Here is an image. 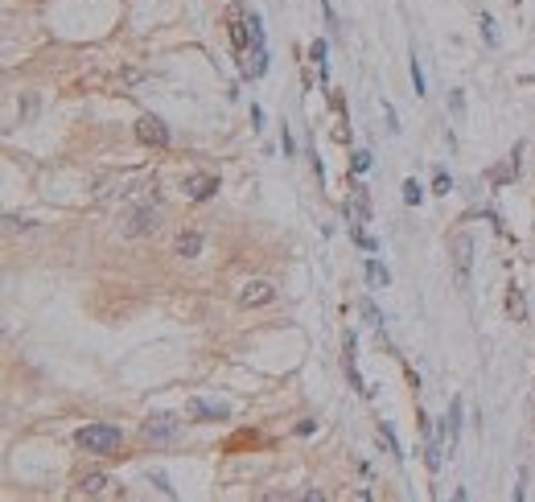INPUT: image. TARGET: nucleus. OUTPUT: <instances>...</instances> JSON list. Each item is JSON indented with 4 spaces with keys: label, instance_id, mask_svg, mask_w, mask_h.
Returning a JSON list of instances; mask_svg holds the SVG:
<instances>
[{
    "label": "nucleus",
    "instance_id": "nucleus-12",
    "mask_svg": "<svg viewBox=\"0 0 535 502\" xmlns=\"http://www.w3.org/2000/svg\"><path fill=\"white\" fill-rule=\"evenodd\" d=\"M78 490H83V494H103V490H107V478H103V474H83Z\"/></svg>",
    "mask_w": 535,
    "mask_h": 502
},
{
    "label": "nucleus",
    "instance_id": "nucleus-4",
    "mask_svg": "<svg viewBox=\"0 0 535 502\" xmlns=\"http://www.w3.org/2000/svg\"><path fill=\"white\" fill-rule=\"evenodd\" d=\"M268 301H276V285L272 280H247L239 288V305L244 309H256V305H268Z\"/></svg>",
    "mask_w": 535,
    "mask_h": 502
},
{
    "label": "nucleus",
    "instance_id": "nucleus-10",
    "mask_svg": "<svg viewBox=\"0 0 535 502\" xmlns=\"http://www.w3.org/2000/svg\"><path fill=\"white\" fill-rule=\"evenodd\" d=\"M173 251H177L181 260H194L198 251H202V235H198V231H181L177 243H173Z\"/></svg>",
    "mask_w": 535,
    "mask_h": 502
},
{
    "label": "nucleus",
    "instance_id": "nucleus-21",
    "mask_svg": "<svg viewBox=\"0 0 535 502\" xmlns=\"http://www.w3.org/2000/svg\"><path fill=\"white\" fill-rule=\"evenodd\" d=\"M383 116H387V128H391V132H399V124H395V107H391V103H383Z\"/></svg>",
    "mask_w": 535,
    "mask_h": 502
},
{
    "label": "nucleus",
    "instance_id": "nucleus-6",
    "mask_svg": "<svg viewBox=\"0 0 535 502\" xmlns=\"http://www.w3.org/2000/svg\"><path fill=\"white\" fill-rule=\"evenodd\" d=\"M346 218H350V227L354 231H363V222L371 218V202H366V186H350V202H346Z\"/></svg>",
    "mask_w": 535,
    "mask_h": 502
},
{
    "label": "nucleus",
    "instance_id": "nucleus-5",
    "mask_svg": "<svg viewBox=\"0 0 535 502\" xmlns=\"http://www.w3.org/2000/svg\"><path fill=\"white\" fill-rule=\"evenodd\" d=\"M157 227H161V210H157V206H140V210L128 215L124 235H148V231H157Z\"/></svg>",
    "mask_w": 535,
    "mask_h": 502
},
{
    "label": "nucleus",
    "instance_id": "nucleus-8",
    "mask_svg": "<svg viewBox=\"0 0 535 502\" xmlns=\"http://www.w3.org/2000/svg\"><path fill=\"white\" fill-rule=\"evenodd\" d=\"M145 436L148 441H173V436H177V420H173V416H152L145 424Z\"/></svg>",
    "mask_w": 535,
    "mask_h": 502
},
{
    "label": "nucleus",
    "instance_id": "nucleus-7",
    "mask_svg": "<svg viewBox=\"0 0 535 502\" xmlns=\"http://www.w3.org/2000/svg\"><path fill=\"white\" fill-rule=\"evenodd\" d=\"M215 190H219V177H210V173H194V177H186V193H190L194 202H206Z\"/></svg>",
    "mask_w": 535,
    "mask_h": 502
},
{
    "label": "nucleus",
    "instance_id": "nucleus-9",
    "mask_svg": "<svg viewBox=\"0 0 535 502\" xmlns=\"http://www.w3.org/2000/svg\"><path fill=\"white\" fill-rule=\"evenodd\" d=\"M190 416H194V420H227L231 412H227V404H210V400H190Z\"/></svg>",
    "mask_w": 535,
    "mask_h": 502
},
{
    "label": "nucleus",
    "instance_id": "nucleus-24",
    "mask_svg": "<svg viewBox=\"0 0 535 502\" xmlns=\"http://www.w3.org/2000/svg\"><path fill=\"white\" fill-rule=\"evenodd\" d=\"M280 144H284V157H292V136H289V128L280 132Z\"/></svg>",
    "mask_w": 535,
    "mask_h": 502
},
{
    "label": "nucleus",
    "instance_id": "nucleus-1",
    "mask_svg": "<svg viewBox=\"0 0 535 502\" xmlns=\"http://www.w3.org/2000/svg\"><path fill=\"white\" fill-rule=\"evenodd\" d=\"M74 441H78V449H87V453L107 457V453H116V449H120L124 432L112 429V424H87V429L74 432Z\"/></svg>",
    "mask_w": 535,
    "mask_h": 502
},
{
    "label": "nucleus",
    "instance_id": "nucleus-2",
    "mask_svg": "<svg viewBox=\"0 0 535 502\" xmlns=\"http://www.w3.org/2000/svg\"><path fill=\"white\" fill-rule=\"evenodd\" d=\"M449 251H453V272H457V288H469V268H474V239H469V235H457Z\"/></svg>",
    "mask_w": 535,
    "mask_h": 502
},
{
    "label": "nucleus",
    "instance_id": "nucleus-11",
    "mask_svg": "<svg viewBox=\"0 0 535 502\" xmlns=\"http://www.w3.org/2000/svg\"><path fill=\"white\" fill-rule=\"evenodd\" d=\"M457 432H462V400H453V404H449V424H445L449 449H457Z\"/></svg>",
    "mask_w": 535,
    "mask_h": 502
},
{
    "label": "nucleus",
    "instance_id": "nucleus-23",
    "mask_svg": "<svg viewBox=\"0 0 535 502\" xmlns=\"http://www.w3.org/2000/svg\"><path fill=\"white\" fill-rule=\"evenodd\" d=\"M363 313H366V317H371V321H375V325H379V321H383V317H379V309H375V305H371V301H363Z\"/></svg>",
    "mask_w": 535,
    "mask_h": 502
},
{
    "label": "nucleus",
    "instance_id": "nucleus-20",
    "mask_svg": "<svg viewBox=\"0 0 535 502\" xmlns=\"http://www.w3.org/2000/svg\"><path fill=\"white\" fill-rule=\"evenodd\" d=\"M433 190H437V193H449V177H445V169H437V181H433Z\"/></svg>",
    "mask_w": 535,
    "mask_h": 502
},
{
    "label": "nucleus",
    "instance_id": "nucleus-14",
    "mask_svg": "<svg viewBox=\"0 0 535 502\" xmlns=\"http://www.w3.org/2000/svg\"><path fill=\"white\" fill-rule=\"evenodd\" d=\"M366 280H371V285H375V288H383V285H387V280H391V276H387V268H383V263L366 260Z\"/></svg>",
    "mask_w": 535,
    "mask_h": 502
},
{
    "label": "nucleus",
    "instance_id": "nucleus-16",
    "mask_svg": "<svg viewBox=\"0 0 535 502\" xmlns=\"http://www.w3.org/2000/svg\"><path fill=\"white\" fill-rule=\"evenodd\" d=\"M379 441L387 445V453H391V457H404V453H399V441H395V432L383 429V424H379Z\"/></svg>",
    "mask_w": 535,
    "mask_h": 502
},
{
    "label": "nucleus",
    "instance_id": "nucleus-22",
    "mask_svg": "<svg viewBox=\"0 0 535 502\" xmlns=\"http://www.w3.org/2000/svg\"><path fill=\"white\" fill-rule=\"evenodd\" d=\"M152 482L161 486V494H169V498H173V486H169V482H165V474H152Z\"/></svg>",
    "mask_w": 535,
    "mask_h": 502
},
{
    "label": "nucleus",
    "instance_id": "nucleus-3",
    "mask_svg": "<svg viewBox=\"0 0 535 502\" xmlns=\"http://www.w3.org/2000/svg\"><path fill=\"white\" fill-rule=\"evenodd\" d=\"M136 136L145 144H152V148H165L169 144V124L161 120V116H140L136 120Z\"/></svg>",
    "mask_w": 535,
    "mask_h": 502
},
{
    "label": "nucleus",
    "instance_id": "nucleus-18",
    "mask_svg": "<svg viewBox=\"0 0 535 502\" xmlns=\"http://www.w3.org/2000/svg\"><path fill=\"white\" fill-rule=\"evenodd\" d=\"M412 87H416V95H424V74H420V62L412 58Z\"/></svg>",
    "mask_w": 535,
    "mask_h": 502
},
{
    "label": "nucleus",
    "instance_id": "nucleus-13",
    "mask_svg": "<svg viewBox=\"0 0 535 502\" xmlns=\"http://www.w3.org/2000/svg\"><path fill=\"white\" fill-rule=\"evenodd\" d=\"M507 309H511L515 321H523V317H527V305H523V292H519V288H511V292H507Z\"/></svg>",
    "mask_w": 535,
    "mask_h": 502
},
{
    "label": "nucleus",
    "instance_id": "nucleus-15",
    "mask_svg": "<svg viewBox=\"0 0 535 502\" xmlns=\"http://www.w3.org/2000/svg\"><path fill=\"white\" fill-rule=\"evenodd\" d=\"M404 202H408V206H420V202H424V190L416 186V177H408V181H404Z\"/></svg>",
    "mask_w": 535,
    "mask_h": 502
},
{
    "label": "nucleus",
    "instance_id": "nucleus-17",
    "mask_svg": "<svg viewBox=\"0 0 535 502\" xmlns=\"http://www.w3.org/2000/svg\"><path fill=\"white\" fill-rule=\"evenodd\" d=\"M482 37H486V46H498V29L490 21V13H482Z\"/></svg>",
    "mask_w": 535,
    "mask_h": 502
},
{
    "label": "nucleus",
    "instance_id": "nucleus-19",
    "mask_svg": "<svg viewBox=\"0 0 535 502\" xmlns=\"http://www.w3.org/2000/svg\"><path fill=\"white\" fill-rule=\"evenodd\" d=\"M371 169V153H354V173H366Z\"/></svg>",
    "mask_w": 535,
    "mask_h": 502
}]
</instances>
